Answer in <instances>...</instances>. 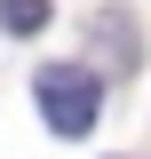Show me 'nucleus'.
I'll list each match as a JSON object with an SVG mask.
<instances>
[{"label":"nucleus","instance_id":"1","mask_svg":"<svg viewBox=\"0 0 151 159\" xmlns=\"http://www.w3.org/2000/svg\"><path fill=\"white\" fill-rule=\"evenodd\" d=\"M40 96V119L56 127V135H88L95 119H103V80L88 72V64H48V72L32 80Z\"/></svg>","mask_w":151,"mask_h":159},{"label":"nucleus","instance_id":"2","mask_svg":"<svg viewBox=\"0 0 151 159\" xmlns=\"http://www.w3.org/2000/svg\"><path fill=\"white\" fill-rule=\"evenodd\" d=\"M0 24H8V32H40V24H48V0H0Z\"/></svg>","mask_w":151,"mask_h":159}]
</instances>
